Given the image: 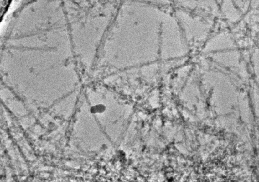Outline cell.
<instances>
[{"mask_svg": "<svg viewBox=\"0 0 259 182\" xmlns=\"http://www.w3.org/2000/svg\"><path fill=\"white\" fill-rule=\"evenodd\" d=\"M104 109V107L101 105H98L93 107L91 109L92 112L95 113L101 112L103 111Z\"/></svg>", "mask_w": 259, "mask_h": 182, "instance_id": "1", "label": "cell"}]
</instances>
